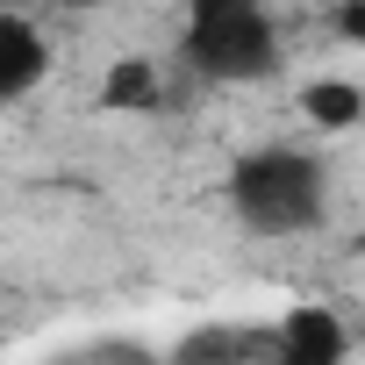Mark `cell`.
<instances>
[{"label": "cell", "mask_w": 365, "mask_h": 365, "mask_svg": "<svg viewBox=\"0 0 365 365\" xmlns=\"http://www.w3.org/2000/svg\"><path fill=\"white\" fill-rule=\"evenodd\" d=\"M0 15H22V0H0Z\"/></svg>", "instance_id": "9"}, {"label": "cell", "mask_w": 365, "mask_h": 365, "mask_svg": "<svg viewBox=\"0 0 365 365\" xmlns=\"http://www.w3.org/2000/svg\"><path fill=\"white\" fill-rule=\"evenodd\" d=\"M172 365H237V329H194L187 344H179V358Z\"/></svg>", "instance_id": "7"}, {"label": "cell", "mask_w": 365, "mask_h": 365, "mask_svg": "<svg viewBox=\"0 0 365 365\" xmlns=\"http://www.w3.org/2000/svg\"><path fill=\"white\" fill-rule=\"evenodd\" d=\"M101 101H108V108H158V72H150V58H122V65H108Z\"/></svg>", "instance_id": "6"}, {"label": "cell", "mask_w": 365, "mask_h": 365, "mask_svg": "<svg viewBox=\"0 0 365 365\" xmlns=\"http://www.w3.org/2000/svg\"><path fill=\"white\" fill-rule=\"evenodd\" d=\"M230 208L251 237H294V230H315L322 222V165L308 150H287V143H265L251 158H237L230 172Z\"/></svg>", "instance_id": "1"}, {"label": "cell", "mask_w": 365, "mask_h": 365, "mask_svg": "<svg viewBox=\"0 0 365 365\" xmlns=\"http://www.w3.org/2000/svg\"><path fill=\"white\" fill-rule=\"evenodd\" d=\"M187 58L208 79H265L279 65V36H272L258 0H194Z\"/></svg>", "instance_id": "2"}, {"label": "cell", "mask_w": 365, "mask_h": 365, "mask_svg": "<svg viewBox=\"0 0 365 365\" xmlns=\"http://www.w3.org/2000/svg\"><path fill=\"white\" fill-rule=\"evenodd\" d=\"M272 336H279V365H344V351H351V336L329 308H294L287 322H272Z\"/></svg>", "instance_id": "3"}, {"label": "cell", "mask_w": 365, "mask_h": 365, "mask_svg": "<svg viewBox=\"0 0 365 365\" xmlns=\"http://www.w3.org/2000/svg\"><path fill=\"white\" fill-rule=\"evenodd\" d=\"M329 8H344V0H329Z\"/></svg>", "instance_id": "10"}, {"label": "cell", "mask_w": 365, "mask_h": 365, "mask_svg": "<svg viewBox=\"0 0 365 365\" xmlns=\"http://www.w3.org/2000/svg\"><path fill=\"white\" fill-rule=\"evenodd\" d=\"M301 108H308V122H315V129H358L365 93H358L351 79H315V86L301 93Z\"/></svg>", "instance_id": "5"}, {"label": "cell", "mask_w": 365, "mask_h": 365, "mask_svg": "<svg viewBox=\"0 0 365 365\" xmlns=\"http://www.w3.org/2000/svg\"><path fill=\"white\" fill-rule=\"evenodd\" d=\"M43 65H51V43H43L22 15H0V101L29 93V86L43 79Z\"/></svg>", "instance_id": "4"}, {"label": "cell", "mask_w": 365, "mask_h": 365, "mask_svg": "<svg viewBox=\"0 0 365 365\" xmlns=\"http://www.w3.org/2000/svg\"><path fill=\"white\" fill-rule=\"evenodd\" d=\"M336 22H344V36L358 43V36H365V0H344V8H336Z\"/></svg>", "instance_id": "8"}]
</instances>
